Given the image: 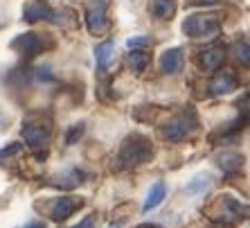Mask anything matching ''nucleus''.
<instances>
[{"label":"nucleus","mask_w":250,"mask_h":228,"mask_svg":"<svg viewBox=\"0 0 250 228\" xmlns=\"http://www.w3.org/2000/svg\"><path fill=\"white\" fill-rule=\"evenodd\" d=\"M106 7H108V0H90L88 5V29L93 34L106 29Z\"/></svg>","instance_id":"5"},{"label":"nucleus","mask_w":250,"mask_h":228,"mask_svg":"<svg viewBox=\"0 0 250 228\" xmlns=\"http://www.w3.org/2000/svg\"><path fill=\"white\" fill-rule=\"evenodd\" d=\"M27 228H43L41 224H32V226H27Z\"/></svg>","instance_id":"25"},{"label":"nucleus","mask_w":250,"mask_h":228,"mask_svg":"<svg viewBox=\"0 0 250 228\" xmlns=\"http://www.w3.org/2000/svg\"><path fill=\"white\" fill-rule=\"evenodd\" d=\"M196 115H194L192 111L183 113L181 117H176V120H171V122H167L163 129H160V136H163L165 140H171V142H178L183 140L192 129H196Z\"/></svg>","instance_id":"3"},{"label":"nucleus","mask_w":250,"mask_h":228,"mask_svg":"<svg viewBox=\"0 0 250 228\" xmlns=\"http://www.w3.org/2000/svg\"><path fill=\"white\" fill-rule=\"evenodd\" d=\"M138 228H158V226H151V224H142V226H138Z\"/></svg>","instance_id":"24"},{"label":"nucleus","mask_w":250,"mask_h":228,"mask_svg":"<svg viewBox=\"0 0 250 228\" xmlns=\"http://www.w3.org/2000/svg\"><path fill=\"white\" fill-rule=\"evenodd\" d=\"M151 39H128V46L131 47H142V46H149Z\"/></svg>","instance_id":"22"},{"label":"nucleus","mask_w":250,"mask_h":228,"mask_svg":"<svg viewBox=\"0 0 250 228\" xmlns=\"http://www.w3.org/2000/svg\"><path fill=\"white\" fill-rule=\"evenodd\" d=\"M234 88H237V79H234L230 72H219V75L209 82L212 95H226V93H230V91H234Z\"/></svg>","instance_id":"10"},{"label":"nucleus","mask_w":250,"mask_h":228,"mask_svg":"<svg viewBox=\"0 0 250 228\" xmlns=\"http://www.w3.org/2000/svg\"><path fill=\"white\" fill-rule=\"evenodd\" d=\"M128 64H131V68L135 72H142L146 68V64H149V57L145 52H140V50H133V52L128 54Z\"/></svg>","instance_id":"19"},{"label":"nucleus","mask_w":250,"mask_h":228,"mask_svg":"<svg viewBox=\"0 0 250 228\" xmlns=\"http://www.w3.org/2000/svg\"><path fill=\"white\" fill-rule=\"evenodd\" d=\"M93 226H95V215H88L82 224H77V226H72V228H93Z\"/></svg>","instance_id":"23"},{"label":"nucleus","mask_w":250,"mask_h":228,"mask_svg":"<svg viewBox=\"0 0 250 228\" xmlns=\"http://www.w3.org/2000/svg\"><path fill=\"white\" fill-rule=\"evenodd\" d=\"M95 57H97V66L104 70V68H108V66L115 61V46H113L111 41L102 43V46H97V50H95Z\"/></svg>","instance_id":"14"},{"label":"nucleus","mask_w":250,"mask_h":228,"mask_svg":"<svg viewBox=\"0 0 250 228\" xmlns=\"http://www.w3.org/2000/svg\"><path fill=\"white\" fill-rule=\"evenodd\" d=\"M23 138L32 149H41L50 142V127H45V124H25Z\"/></svg>","instance_id":"6"},{"label":"nucleus","mask_w":250,"mask_h":228,"mask_svg":"<svg viewBox=\"0 0 250 228\" xmlns=\"http://www.w3.org/2000/svg\"><path fill=\"white\" fill-rule=\"evenodd\" d=\"M174 9H176L174 0H153L151 2V12L156 14L158 18H163V21H167V18L174 14Z\"/></svg>","instance_id":"16"},{"label":"nucleus","mask_w":250,"mask_h":228,"mask_svg":"<svg viewBox=\"0 0 250 228\" xmlns=\"http://www.w3.org/2000/svg\"><path fill=\"white\" fill-rule=\"evenodd\" d=\"M201 61H203V66L208 68V70H216V68L221 66V61H223V47H212V50L203 52Z\"/></svg>","instance_id":"15"},{"label":"nucleus","mask_w":250,"mask_h":228,"mask_svg":"<svg viewBox=\"0 0 250 228\" xmlns=\"http://www.w3.org/2000/svg\"><path fill=\"white\" fill-rule=\"evenodd\" d=\"M216 205L221 208V212H219V217H216V219H221V222H237L239 217L244 215L239 201H234L232 197H219Z\"/></svg>","instance_id":"7"},{"label":"nucleus","mask_w":250,"mask_h":228,"mask_svg":"<svg viewBox=\"0 0 250 228\" xmlns=\"http://www.w3.org/2000/svg\"><path fill=\"white\" fill-rule=\"evenodd\" d=\"M151 154H153L151 140L146 136L133 134L122 142V149H120V158L117 160H120L122 167H138V165L146 163L151 158Z\"/></svg>","instance_id":"1"},{"label":"nucleus","mask_w":250,"mask_h":228,"mask_svg":"<svg viewBox=\"0 0 250 228\" xmlns=\"http://www.w3.org/2000/svg\"><path fill=\"white\" fill-rule=\"evenodd\" d=\"M23 152V147L18 145V142H12L9 147H5V149H0V160L2 158H9V156H16V154Z\"/></svg>","instance_id":"21"},{"label":"nucleus","mask_w":250,"mask_h":228,"mask_svg":"<svg viewBox=\"0 0 250 228\" xmlns=\"http://www.w3.org/2000/svg\"><path fill=\"white\" fill-rule=\"evenodd\" d=\"M181 68H183V52L178 47L167 50V52L160 57V70L167 72V75H174V72H178Z\"/></svg>","instance_id":"9"},{"label":"nucleus","mask_w":250,"mask_h":228,"mask_svg":"<svg viewBox=\"0 0 250 228\" xmlns=\"http://www.w3.org/2000/svg\"><path fill=\"white\" fill-rule=\"evenodd\" d=\"M82 136H83V124H75V127H70L68 136H65V142H68V145H75Z\"/></svg>","instance_id":"20"},{"label":"nucleus","mask_w":250,"mask_h":228,"mask_svg":"<svg viewBox=\"0 0 250 228\" xmlns=\"http://www.w3.org/2000/svg\"><path fill=\"white\" fill-rule=\"evenodd\" d=\"M185 34H189L192 39H209V36L219 34V21L214 16H203V14H196V16H189L183 25Z\"/></svg>","instance_id":"2"},{"label":"nucleus","mask_w":250,"mask_h":228,"mask_svg":"<svg viewBox=\"0 0 250 228\" xmlns=\"http://www.w3.org/2000/svg\"><path fill=\"white\" fill-rule=\"evenodd\" d=\"M82 205H83V201L77 199V197H59L50 205V217H52L54 222H63V219L75 215Z\"/></svg>","instance_id":"4"},{"label":"nucleus","mask_w":250,"mask_h":228,"mask_svg":"<svg viewBox=\"0 0 250 228\" xmlns=\"http://www.w3.org/2000/svg\"><path fill=\"white\" fill-rule=\"evenodd\" d=\"M82 179H83V172L77 170V167H72V170H68V174L59 176V181H54V185H59V187H77L79 183H82Z\"/></svg>","instance_id":"17"},{"label":"nucleus","mask_w":250,"mask_h":228,"mask_svg":"<svg viewBox=\"0 0 250 228\" xmlns=\"http://www.w3.org/2000/svg\"><path fill=\"white\" fill-rule=\"evenodd\" d=\"M165 197H167V185H165L163 181H158L156 185L149 190V194H146V201H145V205H142V210L149 212V210H153V208H158V205L163 204Z\"/></svg>","instance_id":"13"},{"label":"nucleus","mask_w":250,"mask_h":228,"mask_svg":"<svg viewBox=\"0 0 250 228\" xmlns=\"http://www.w3.org/2000/svg\"><path fill=\"white\" fill-rule=\"evenodd\" d=\"M25 21H29V23H34V21H41V18H52V9L43 2V0H34V2H29V5H25Z\"/></svg>","instance_id":"11"},{"label":"nucleus","mask_w":250,"mask_h":228,"mask_svg":"<svg viewBox=\"0 0 250 228\" xmlns=\"http://www.w3.org/2000/svg\"><path fill=\"white\" fill-rule=\"evenodd\" d=\"M219 160H221V167L226 172H232V170H239V167H241V163H244V158L239 156V154H223L221 158H219Z\"/></svg>","instance_id":"18"},{"label":"nucleus","mask_w":250,"mask_h":228,"mask_svg":"<svg viewBox=\"0 0 250 228\" xmlns=\"http://www.w3.org/2000/svg\"><path fill=\"white\" fill-rule=\"evenodd\" d=\"M209 185H212V174H209V172H198V174L192 176V181H187L185 192L187 194H203Z\"/></svg>","instance_id":"12"},{"label":"nucleus","mask_w":250,"mask_h":228,"mask_svg":"<svg viewBox=\"0 0 250 228\" xmlns=\"http://www.w3.org/2000/svg\"><path fill=\"white\" fill-rule=\"evenodd\" d=\"M41 47H43V41L36 34H23V36H18L16 41H14V50H21V52L27 54V57L39 54L41 52Z\"/></svg>","instance_id":"8"},{"label":"nucleus","mask_w":250,"mask_h":228,"mask_svg":"<svg viewBox=\"0 0 250 228\" xmlns=\"http://www.w3.org/2000/svg\"><path fill=\"white\" fill-rule=\"evenodd\" d=\"M194 2H205V0H194ZM209 2H216V0H209Z\"/></svg>","instance_id":"26"}]
</instances>
